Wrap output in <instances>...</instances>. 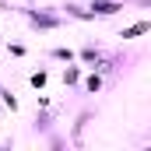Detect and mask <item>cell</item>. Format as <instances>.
<instances>
[{"instance_id":"7a4b0ae2","label":"cell","mask_w":151,"mask_h":151,"mask_svg":"<svg viewBox=\"0 0 151 151\" xmlns=\"http://www.w3.org/2000/svg\"><path fill=\"white\" fill-rule=\"evenodd\" d=\"M148 32V21H141V25H134V28H127L123 32V39H134V35H144Z\"/></svg>"},{"instance_id":"6da1fadb","label":"cell","mask_w":151,"mask_h":151,"mask_svg":"<svg viewBox=\"0 0 151 151\" xmlns=\"http://www.w3.org/2000/svg\"><path fill=\"white\" fill-rule=\"evenodd\" d=\"M91 11H99V14H113V11H119V4H109V0H99V4H91Z\"/></svg>"}]
</instances>
